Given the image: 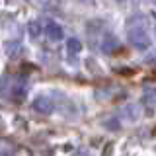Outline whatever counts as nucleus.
<instances>
[{"instance_id": "f257e3e1", "label": "nucleus", "mask_w": 156, "mask_h": 156, "mask_svg": "<svg viewBox=\"0 0 156 156\" xmlns=\"http://www.w3.org/2000/svg\"><path fill=\"white\" fill-rule=\"evenodd\" d=\"M129 41H131V45H133V47L140 49V51H144V49L150 47V37L146 35V31H144L143 27L129 29Z\"/></svg>"}, {"instance_id": "f03ea898", "label": "nucleus", "mask_w": 156, "mask_h": 156, "mask_svg": "<svg viewBox=\"0 0 156 156\" xmlns=\"http://www.w3.org/2000/svg\"><path fill=\"white\" fill-rule=\"evenodd\" d=\"M43 31H45V35L51 39V41H61L62 39V35H65V29H62L58 23H55V22H45V26H43Z\"/></svg>"}, {"instance_id": "7ed1b4c3", "label": "nucleus", "mask_w": 156, "mask_h": 156, "mask_svg": "<svg viewBox=\"0 0 156 156\" xmlns=\"http://www.w3.org/2000/svg\"><path fill=\"white\" fill-rule=\"evenodd\" d=\"M33 109L39 111V113H51L53 111V104H51V100L45 96H39L35 101H33Z\"/></svg>"}, {"instance_id": "20e7f679", "label": "nucleus", "mask_w": 156, "mask_h": 156, "mask_svg": "<svg viewBox=\"0 0 156 156\" xmlns=\"http://www.w3.org/2000/svg\"><path fill=\"white\" fill-rule=\"evenodd\" d=\"M26 92H27V86H26V82H18V84H14L12 86V92H10V98H12L14 101H22L23 98H26Z\"/></svg>"}, {"instance_id": "39448f33", "label": "nucleus", "mask_w": 156, "mask_h": 156, "mask_svg": "<svg viewBox=\"0 0 156 156\" xmlns=\"http://www.w3.org/2000/svg\"><path fill=\"white\" fill-rule=\"evenodd\" d=\"M143 104L146 107H156V88H146V90H144Z\"/></svg>"}, {"instance_id": "423d86ee", "label": "nucleus", "mask_w": 156, "mask_h": 156, "mask_svg": "<svg viewBox=\"0 0 156 156\" xmlns=\"http://www.w3.org/2000/svg\"><path fill=\"white\" fill-rule=\"evenodd\" d=\"M101 49H104L105 53H113V51L119 49V41H117L113 35H109V39H104V47Z\"/></svg>"}, {"instance_id": "0eeeda50", "label": "nucleus", "mask_w": 156, "mask_h": 156, "mask_svg": "<svg viewBox=\"0 0 156 156\" xmlns=\"http://www.w3.org/2000/svg\"><path fill=\"white\" fill-rule=\"evenodd\" d=\"M80 49H82V43L78 41L76 37H70L66 41V51L70 53V55H74V53H80Z\"/></svg>"}, {"instance_id": "6e6552de", "label": "nucleus", "mask_w": 156, "mask_h": 156, "mask_svg": "<svg viewBox=\"0 0 156 156\" xmlns=\"http://www.w3.org/2000/svg\"><path fill=\"white\" fill-rule=\"evenodd\" d=\"M27 33H29L31 37H37L39 33H41V23H39V22H31V23L27 26Z\"/></svg>"}, {"instance_id": "1a4fd4ad", "label": "nucleus", "mask_w": 156, "mask_h": 156, "mask_svg": "<svg viewBox=\"0 0 156 156\" xmlns=\"http://www.w3.org/2000/svg\"><path fill=\"white\" fill-rule=\"evenodd\" d=\"M105 127H109V129H119V125H117V121L115 119H109V121H105Z\"/></svg>"}, {"instance_id": "9d476101", "label": "nucleus", "mask_w": 156, "mask_h": 156, "mask_svg": "<svg viewBox=\"0 0 156 156\" xmlns=\"http://www.w3.org/2000/svg\"><path fill=\"white\" fill-rule=\"evenodd\" d=\"M154 31H156V29H154Z\"/></svg>"}]
</instances>
